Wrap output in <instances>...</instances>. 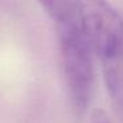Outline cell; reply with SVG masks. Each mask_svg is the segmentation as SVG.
Wrapping results in <instances>:
<instances>
[{
    "label": "cell",
    "instance_id": "obj_3",
    "mask_svg": "<svg viewBox=\"0 0 123 123\" xmlns=\"http://www.w3.org/2000/svg\"><path fill=\"white\" fill-rule=\"evenodd\" d=\"M90 123H112V120L106 111L101 109H94L91 111Z\"/></svg>",
    "mask_w": 123,
    "mask_h": 123
},
{
    "label": "cell",
    "instance_id": "obj_2",
    "mask_svg": "<svg viewBox=\"0 0 123 123\" xmlns=\"http://www.w3.org/2000/svg\"><path fill=\"white\" fill-rule=\"evenodd\" d=\"M107 93L123 123V16L107 0H77Z\"/></svg>",
    "mask_w": 123,
    "mask_h": 123
},
{
    "label": "cell",
    "instance_id": "obj_1",
    "mask_svg": "<svg viewBox=\"0 0 123 123\" xmlns=\"http://www.w3.org/2000/svg\"><path fill=\"white\" fill-rule=\"evenodd\" d=\"M54 27L66 85L75 117L82 118L94 93V52L77 0H36Z\"/></svg>",
    "mask_w": 123,
    "mask_h": 123
}]
</instances>
